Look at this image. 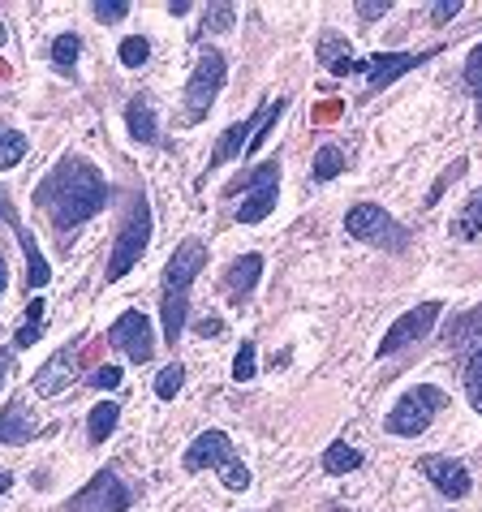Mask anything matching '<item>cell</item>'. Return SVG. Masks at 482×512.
<instances>
[{
  "label": "cell",
  "instance_id": "6da1fadb",
  "mask_svg": "<svg viewBox=\"0 0 482 512\" xmlns=\"http://www.w3.org/2000/svg\"><path fill=\"white\" fill-rule=\"evenodd\" d=\"M35 203L48 211V220L56 229L69 233L108 207V181L87 155H61L52 173L39 181Z\"/></svg>",
  "mask_w": 482,
  "mask_h": 512
},
{
  "label": "cell",
  "instance_id": "7a4b0ae2",
  "mask_svg": "<svg viewBox=\"0 0 482 512\" xmlns=\"http://www.w3.org/2000/svg\"><path fill=\"white\" fill-rule=\"evenodd\" d=\"M207 272V241L203 237H186L181 246L173 250V259L164 263V297H160V327H164V340L173 345L186 332V319H190V289L194 280Z\"/></svg>",
  "mask_w": 482,
  "mask_h": 512
},
{
  "label": "cell",
  "instance_id": "3957f363",
  "mask_svg": "<svg viewBox=\"0 0 482 512\" xmlns=\"http://www.w3.org/2000/svg\"><path fill=\"white\" fill-rule=\"evenodd\" d=\"M151 246V203H147V194L138 190L130 198V211H125V220H121V229H117V246H112V259L104 267V280L108 284H117L130 276V267L143 259Z\"/></svg>",
  "mask_w": 482,
  "mask_h": 512
},
{
  "label": "cell",
  "instance_id": "277c9868",
  "mask_svg": "<svg viewBox=\"0 0 482 512\" xmlns=\"http://www.w3.org/2000/svg\"><path fill=\"white\" fill-rule=\"evenodd\" d=\"M186 474H203V469H216V474L224 478V487L229 491H246L250 487V469L237 461V448L233 439L224 431H203L194 439V444L186 448Z\"/></svg>",
  "mask_w": 482,
  "mask_h": 512
},
{
  "label": "cell",
  "instance_id": "5b68a950",
  "mask_svg": "<svg viewBox=\"0 0 482 512\" xmlns=\"http://www.w3.org/2000/svg\"><path fill=\"white\" fill-rule=\"evenodd\" d=\"M439 409H448V392L435 388V383H418V388H409L401 401L388 409V435H401V439H418L427 426L439 418Z\"/></svg>",
  "mask_w": 482,
  "mask_h": 512
},
{
  "label": "cell",
  "instance_id": "8992f818",
  "mask_svg": "<svg viewBox=\"0 0 482 512\" xmlns=\"http://www.w3.org/2000/svg\"><path fill=\"white\" fill-rule=\"evenodd\" d=\"M237 190H246V203L237 207V224H263L280 203V155L276 160H263L246 177L224 186V194H237Z\"/></svg>",
  "mask_w": 482,
  "mask_h": 512
},
{
  "label": "cell",
  "instance_id": "52a82bcc",
  "mask_svg": "<svg viewBox=\"0 0 482 512\" xmlns=\"http://www.w3.org/2000/svg\"><path fill=\"white\" fill-rule=\"evenodd\" d=\"M345 233L366 241V246H379L388 254H405L409 250V233L405 224H396L379 203H353L345 211Z\"/></svg>",
  "mask_w": 482,
  "mask_h": 512
},
{
  "label": "cell",
  "instance_id": "ba28073f",
  "mask_svg": "<svg viewBox=\"0 0 482 512\" xmlns=\"http://www.w3.org/2000/svg\"><path fill=\"white\" fill-rule=\"evenodd\" d=\"M224 78H229V61H224V52L220 48H203V56H198L194 74L186 82V125H198L211 108H216V99L224 91Z\"/></svg>",
  "mask_w": 482,
  "mask_h": 512
},
{
  "label": "cell",
  "instance_id": "9c48e42d",
  "mask_svg": "<svg viewBox=\"0 0 482 512\" xmlns=\"http://www.w3.org/2000/svg\"><path fill=\"white\" fill-rule=\"evenodd\" d=\"M439 315H444V302H422L414 310H405V315L384 332V340H379V358H396V353L409 349L414 340H427L431 327L439 323Z\"/></svg>",
  "mask_w": 482,
  "mask_h": 512
},
{
  "label": "cell",
  "instance_id": "30bf717a",
  "mask_svg": "<svg viewBox=\"0 0 482 512\" xmlns=\"http://www.w3.org/2000/svg\"><path fill=\"white\" fill-rule=\"evenodd\" d=\"M444 48H422V52H379V56H366V61H358V69L353 74H366V95H375V91H384L388 82H396L401 74H409V69H418V65H427L431 56H439Z\"/></svg>",
  "mask_w": 482,
  "mask_h": 512
},
{
  "label": "cell",
  "instance_id": "8fae6325",
  "mask_svg": "<svg viewBox=\"0 0 482 512\" xmlns=\"http://www.w3.org/2000/svg\"><path fill=\"white\" fill-rule=\"evenodd\" d=\"M125 508H130V487L112 469H99L87 487L65 504V512H125Z\"/></svg>",
  "mask_w": 482,
  "mask_h": 512
},
{
  "label": "cell",
  "instance_id": "7c38bea8",
  "mask_svg": "<svg viewBox=\"0 0 482 512\" xmlns=\"http://www.w3.org/2000/svg\"><path fill=\"white\" fill-rule=\"evenodd\" d=\"M108 345L121 349L130 362L143 366L155 353V327H151V319L143 315V310H125V315L108 327Z\"/></svg>",
  "mask_w": 482,
  "mask_h": 512
},
{
  "label": "cell",
  "instance_id": "4fadbf2b",
  "mask_svg": "<svg viewBox=\"0 0 482 512\" xmlns=\"http://www.w3.org/2000/svg\"><path fill=\"white\" fill-rule=\"evenodd\" d=\"M418 474L431 482V487L444 495V500H465L474 491V478L457 457H422L418 461Z\"/></svg>",
  "mask_w": 482,
  "mask_h": 512
},
{
  "label": "cell",
  "instance_id": "5bb4252c",
  "mask_svg": "<svg viewBox=\"0 0 482 512\" xmlns=\"http://www.w3.org/2000/svg\"><path fill=\"white\" fill-rule=\"evenodd\" d=\"M0 216L9 220V229H13V237H18V246H22V254H26V289H44V284L52 280V267H48V259L39 254V246H35V237L26 233V224L18 220V211L9 207V194L0 190Z\"/></svg>",
  "mask_w": 482,
  "mask_h": 512
},
{
  "label": "cell",
  "instance_id": "9a60e30c",
  "mask_svg": "<svg viewBox=\"0 0 482 512\" xmlns=\"http://www.w3.org/2000/svg\"><path fill=\"white\" fill-rule=\"evenodd\" d=\"M272 104H276V99H263V108H259V112H250V117H241V121H233L229 130H224V138L216 142V151H211V168H220V164L237 160V155L250 147L254 130H263V121L272 117Z\"/></svg>",
  "mask_w": 482,
  "mask_h": 512
},
{
  "label": "cell",
  "instance_id": "2e32d148",
  "mask_svg": "<svg viewBox=\"0 0 482 512\" xmlns=\"http://www.w3.org/2000/svg\"><path fill=\"white\" fill-rule=\"evenodd\" d=\"M74 371H78V349H74V345L56 349L52 358L35 371V392H39V396H61L69 383H74Z\"/></svg>",
  "mask_w": 482,
  "mask_h": 512
},
{
  "label": "cell",
  "instance_id": "e0dca14e",
  "mask_svg": "<svg viewBox=\"0 0 482 512\" xmlns=\"http://www.w3.org/2000/svg\"><path fill=\"white\" fill-rule=\"evenodd\" d=\"M39 431V422L31 418V409H26L22 396H9L5 409H0V444L18 448V444H31Z\"/></svg>",
  "mask_w": 482,
  "mask_h": 512
},
{
  "label": "cell",
  "instance_id": "ac0fdd59",
  "mask_svg": "<svg viewBox=\"0 0 482 512\" xmlns=\"http://www.w3.org/2000/svg\"><path fill=\"white\" fill-rule=\"evenodd\" d=\"M444 340H448L452 358H461V353H478L482 349V306L465 310V315H452L448 327H444Z\"/></svg>",
  "mask_w": 482,
  "mask_h": 512
},
{
  "label": "cell",
  "instance_id": "d6986e66",
  "mask_svg": "<svg viewBox=\"0 0 482 512\" xmlns=\"http://www.w3.org/2000/svg\"><path fill=\"white\" fill-rule=\"evenodd\" d=\"M125 125H130V138L143 142V147L160 142V121H155V108L147 95H134L130 104H125Z\"/></svg>",
  "mask_w": 482,
  "mask_h": 512
},
{
  "label": "cell",
  "instance_id": "ffe728a7",
  "mask_svg": "<svg viewBox=\"0 0 482 512\" xmlns=\"http://www.w3.org/2000/svg\"><path fill=\"white\" fill-rule=\"evenodd\" d=\"M319 65L328 69V74L345 78V74H353V69H358V56H353V48H349L336 31H328V35L319 39Z\"/></svg>",
  "mask_w": 482,
  "mask_h": 512
},
{
  "label": "cell",
  "instance_id": "44dd1931",
  "mask_svg": "<svg viewBox=\"0 0 482 512\" xmlns=\"http://www.w3.org/2000/svg\"><path fill=\"white\" fill-rule=\"evenodd\" d=\"M263 276V254H241V259L229 263V276H224V289L229 297H246Z\"/></svg>",
  "mask_w": 482,
  "mask_h": 512
},
{
  "label": "cell",
  "instance_id": "7402d4cb",
  "mask_svg": "<svg viewBox=\"0 0 482 512\" xmlns=\"http://www.w3.org/2000/svg\"><path fill=\"white\" fill-rule=\"evenodd\" d=\"M117 422H121V405L117 401H99L91 409V418H87V439L91 444H104V439L117 431Z\"/></svg>",
  "mask_w": 482,
  "mask_h": 512
},
{
  "label": "cell",
  "instance_id": "603a6c76",
  "mask_svg": "<svg viewBox=\"0 0 482 512\" xmlns=\"http://www.w3.org/2000/svg\"><path fill=\"white\" fill-rule=\"evenodd\" d=\"M362 452L353 448V444H328V452H323V469H328V474H353V469H362Z\"/></svg>",
  "mask_w": 482,
  "mask_h": 512
},
{
  "label": "cell",
  "instance_id": "cb8c5ba5",
  "mask_svg": "<svg viewBox=\"0 0 482 512\" xmlns=\"http://www.w3.org/2000/svg\"><path fill=\"white\" fill-rule=\"evenodd\" d=\"M457 366H461V383H465V392H470V405L482 414V349H478V353H461Z\"/></svg>",
  "mask_w": 482,
  "mask_h": 512
},
{
  "label": "cell",
  "instance_id": "d4e9b609",
  "mask_svg": "<svg viewBox=\"0 0 482 512\" xmlns=\"http://www.w3.org/2000/svg\"><path fill=\"white\" fill-rule=\"evenodd\" d=\"M340 173H345V151L332 147V142H323V147L315 151V164H310V177L315 181H336Z\"/></svg>",
  "mask_w": 482,
  "mask_h": 512
},
{
  "label": "cell",
  "instance_id": "484cf974",
  "mask_svg": "<svg viewBox=\"0 0 482 512\" xmlns=\"http://www.w3.org/2000/svg\"><path fill=\"white\" fill-rule=\"evenodd\" d=\"M452 233H457L461 241H482V190L461 207V216H457V224H452Z\"/></svg>",
  "mask_w": 482,
  "mask_h": 512
},
{
  "label": "cell",
  "instance_id": "4316f807",
  "mask_svg": "<svg viewBox=\"0 0 482 512\" xmlns=\"http://www.w3.org/2000/svg\"><path fill=\"white\" fill-rule=\"evenodd\" d=\"M78 56H82V39H78L74 31H69V35H56V39H52V65L61 69V74L74 78Z\"/></svg>",
  "mask_w": 482,
  "mask_h": 512
},
{
  "label": "cell",
  "instance_id": "83f0119b",
  "mask_svg": "<svg viewBox=\"0 0 482 512\" xmlns=\"http://www.w3.org/2000/svg\"><path fill=\"white\" fill-rule=\"evenodd\" d=\"M39 327H44V302L35 297V302L26 306V323L18 327V336H13V349H31L39 340Z\"/></svg>",
  "mask_w": 482,
  "mask_h": 512
},
{
  "label": "cell",
  "instance_id": "f1b7e54d",
  "mask_svg": "<svg viewBox=\"0 0 482 512\" xmlns=\"http://www.w3.org/2000/svg\"><path fill=\"white\" fill-rule=\"evenodd\" d=\"M26 160V134L18 130H0V168H13Z\"/></svg>",
  "mask_w": 482,
  "mask_h": 512
},
{
  "label": "cell",
  "instance_id": "f546056e",
  "mask_svg": "<svg viewBox=\"0 0 482 512\" xmlns=\"http://www.w3.org/2000/svg\"><path fill=\"white\" fill-rule=\"evenodd\" d=\"M465 168H470V160H452V164L444 168V173L435 177V186L427 190V203H422V207H435V203H439V194H444L448 186H457V181L465 177Z\"/></svg>",
  "mask_w": 482,
  "mask_h": 512
},
{
  "label": "cell",
  "instance_id": "4dcf8cb0",
  "mask_svg": "<svg viewBox=\"0 0 482 512\" xmlns=\"http://www.w3.org/2000/svg\"><path fill=\"white\" fill-rule=\"evenodd\" d=\"M254 375H259V353H254V340H241L237 358H233V379L237 383H250Z\"/></svg>",
  "mask_w": 482,
  "mask_h": 512
},
{
  "label": "cell",
  "instance_id": "1f68e13d",
  "mask_svg": "<svg viewBox=\"0 0 482 512\" xmlns=\"http://www.w3.org/2000/svg\"><path fill=\"white\" fill-rule=\"evenodd\" d=\"M181 383H186V366H164L160 375H155V396H160V401H173V396L181 392Z\"/></svg>",
  "mask_w": 482,
  "mask_h": 512
},
{
  "label": "cell",
  "instance_id": "d6a6232c",
  "mask_svg": "<svg viewBox=\"0 0 482 512\" xmlns=\"http://www.w3.org/2000/svg\"><path fill=\"white\" fill-rule=\"evenodd\" d=\"M117 56H121V65H125V69H138V65H147V56H151V44H147L143 35H130V39H121Z\"/></svg>",
  "mask_w": 482,
  "mask_h": 512
},
{
  "label": "cell",
  "instance_id": "836d02e7",
  "mask_svg": "<svg viewBox=\"0 0 482 512\" xmlns=\"http://www.w3.org/2000/svg\"><path fill=\"white\" fill-rule=\"evenodd\" d=\"M465 87L478 99V125H482V44L470 52V61H465Z\"/></svg>",
  "mask_w": 482,
  "mask_h": 512
},
{
  "label": "cell",
  "instance_id": "e575fe53",
  "mask_svg": "<svg viewBox=\"0 0 482 512\" xmlns=\"http://www.w3.org/2000/svg\"><path fill=\"white\" fill-rule=\"evenodd\" d=\"M237 26V9L233 5H211L203 13V31H233Z\"/></svg>",
  "mask_w": 482,
  "mask_h": 512
},
{
  "label": "cell",
  "instance_id": "d590c367",
  "mask_svg": "<svg viewBox=\"0 0 482 512\" xmlns=\"http://www.w3.org/2000/svg\"><path fill=\"white\" fill-rule=\"evenodd\" d=\"M91 13L99 22H125L130 18V5L125 0H99V5H91Z\"/></svg>",
  "mask_w": 482,
  "mask_h": 512
},
{
  "label": "cell",
  "instance_id": "8d00e7d4",
  "mask_svg": "<svg viewBox=\"0 0 482 512\" xmlns=\"http://www.w3.org/2000/svg\"><path fill=\"white\" fill-rule=\"evenodd\" d=\"M87 383H91V388H99V392H112V388H121V371H117V366H99V371L87 375Z\"/></svg>",
  "mask_w": 482,
  "mask_h": 512
},
{
  "label": "cell",
  "instance_id": "74e56055",
  "mask_svg": "<svg viewBox=\"0 0 482 512\" xmlns=\"http://www.w3.org/2000/svg\"><path fill=\"white\" fill-rule=\"evenodd\" d=\"M353 9H358V18H362V22H375V18H384V13H388L392 5H388V0H379V5H371V0H362V5H353Z\"/></svg>",
  "mask_w": 482,
  "mask_h": 512
},
{
  "label": "cell",
  "instance_id": "f35d334b",
  "mask_svg": "<svg viewBox=\"0 0 482 512\" xmlns=\"http://www.w3.org/2000/svg\"><path fill=\"white\" fill-rule=\"evenodd\" d=\"M457 13H461V5H457V0H452V5H431V22H439V26H444V22H452V18H457Z\"/></svg>",
  "mask_w": 482,
  "mask_h": 512
},
{
  "label": "cell",
  "instance_id": "ab89813d",
  "mask_svg": "<svg viewBox=\"0 0 482 512\" xmlns=\"http://www.w3.org/2000/svg\"><path fill=\"white\" fill-rule=\"evenodd\" d=\"M194 332H198V336H220V332H224V323H220V319H198V323H194Z\"/></svg>",
  "mask_w": 482,
  "mask_h": 512
},
{
  "label": "cell",
  "instance_id": "60d3db41",
  "mask_svg": "<svg viewBox=\"0 0 482 512\" xmlns=\"http://www.w3.org/2000/svg\"><path fill=\"white\" fill-rule=\"evenodd\" d=\"M9 371H13V353H0V383L9 379Z\"/></svg>",
  "mask_w": 482,
  "mask_h": 512
},
{
  "label": "cell",
  "instance_id": "b9f144b4",
  "mask_svg": "<svg viewBox=\"0 0 482 512\" xmlns=\"http://www.w3.org/2000/svg\"><path fill=\"white\" fill-rule=\"evenodd\" d=\"M5 284H9V263H5V250H0V293H5Z\"/></svg>",
  "mask_w": 482,
  "mask_h": 512
},
{
  "label": "cell",
  "instance_id": "7bdbcfd3",
  "mask_svg": "<svg viewBox=\"0 0 482 512\" xmlns=\"http://www.w3.org/2000/svg\"><path fill=\"white\" fill-rule=\"evenodd\" d=\"M168 13H173V18H186L190 5H186V0H177V5H168Z\"/></svg>",
  "mask_w": 482,
  "mask_h": 512
},
{
  "label": "cell",
  "instance_id": "ee69618b",
  "mask_svg": "<svg viewBox=\"0 0 482 512\" xmlns=\"http://www.w3.org/2000/svg\"><path fill=\"white\" fill-rule=\"evenodd\" d=\"M9 487H13V474H0V495H5Z\"/></svg>",
  "mask_w": 482,
  "mask_h": 512
},
{
  "label": "cell",
  "instance_id": "f6af8a7d",
  "mask_svg": "<svg viewBox=\"0 0 482 512\" xmlns=\"http://www.w3.org/2000/svg\"><path fill=\"white\" fill-rule=\"evenodd\" d=\"M5 35H9V31H5V22H0V44H5Z\"/></svg>",
  "mask_w": 482,
  "mask_h": 512
}]
</instances>
